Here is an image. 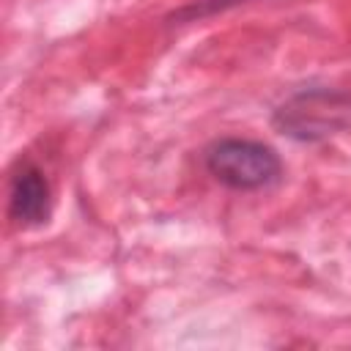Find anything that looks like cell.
<instances>
[{
    "label": "cell",
    "mask_w": 351,
    "mask_h": 351,
    "mask_svg": "<svg viewBox=\"0 0 351 351\" xmlns=\"http://www.w3.org/2000/svg\"><path fill=\"white\" fill-rule=\"evenodd\" d=\"M244 3H252V0H192L181 8H176L173 14H167V25H189V22H203L208 16H217V14H225L230 8H239Z\"/></svg>",
    "instance_id": "4"
},
{
    "label": "cell",
    "mask_w": 351,
    "mask_h": 351,
    "mask_svg": "<svg viewBox=\"0 0 351 351\" xmlns=\"http://www.w3.org/2000/svg\"><path fill=\"white\" fill-rule=\"evenodd\" d=\"M203 165L214 176V181L233 192L269 189L282 178L280 154L271 145L247 137L214 140L203 154Z\"/></svg>",
    "instance_id": "2"
},
{
    "label": "cell",
    "mask_w": 351,
    "mask_h": 351,
    "mask_svg": "<svg viewBox=\"0 0 351 351\" xmlns=\"http://www.w3.org/2000/svg\"><path fill=\"white\" fill-rule=\"evenodd\" d=\"M351 121V93L337 88H302L291 93L274 112L271 126L296 143H321L343 132Z\"/></svg>",
    "instance_id": "1"
},
{
    "label": "cell",
    "mask_w": 351,
    "mask_h": 351,
    "mask_svg": "<svg viewBox=\"0 0 351 351\" xmlns=\"http://www.w3.org/2000/svg\"><path fill=\"white\" fill-rule=\"evenodd\" d=\"M52 211V189L41 167L33 162H22L8 184V217L22 228H36L49 219Z\"/></svg>",
    "instance_id": "3"
}]
</instances>
